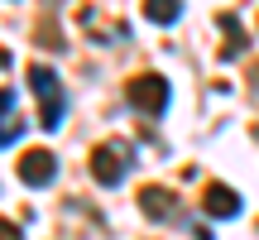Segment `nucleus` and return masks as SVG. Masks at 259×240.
I'll use <instances>...</instances> for the list:
<instances>
[{
  "label": "nucleus",
  "mask_w": 259,
  "mask_h": 240,
  "mask_svg": "<svg viewBox=\"0 0 259 240\" xmlns=\"http://www.w3.org/2000/svg\"><path fill=\"white\" fill-rule=\"evenodd\" d=\"M29 92H34L38 106H44V111H38V125H44V130H58V125H63V111H67V96H63L58 72L34 63V67H29Z\"/></svg>",
  "instance_id": "nucleus-1"
},
{
  "label": "nucleus",
  "mask_w": 259,
  "mask_h": 240,
  "mask_svg": "<svg viewBox=\"0 0 259 240\" xmlns=\"http://www.w3.org/2000/svg\"><path fill=\"white\" fill-rule=\"evenodd\" d=\"M125 96H130V106H135V111H144V115H163V111H168V82H163L158 72L130 77Z\"/></svg>",
  "instance_id": "nucleus-2"
},
{
  "label": "nucleus",
  "mask_w": 259,
  "mask_h": 240,
  "mask_svg": "<svg viewBox=\"0 0 259 240\" xmlns=\"http://www.w3.org/2000/svg\"><path fill=\"white\" fill-rule=\"evenodd\" d=\"M125 168H130V144L120 139V144H96L92 149V178L101 187H115L125 178Z\"/></svg>",
  "instance_id": "nucleus-3"
},
{
  "label": "nucleus",
  "mask_w": 259,
  "mask_h": 240,
  "mask_svg": "<svg viewBox=\"0 0 259 240\" xmlns=\"http://www.w3.org/2000/svg\"><path fill=\"white\" fill-rule=\"evenodd\" d=\"M58 178V158H53V149H24L19 154V183H29V187H48Z\"/></svg>",
  "instance_id": "nucleus-4"
},
{
  "label": "nucleus",
  "mask_w": 259,
  "mask_h": 240,
  "mask_svg": "<svg viewBox=\"0 0 259 240\" xmlns=\"http://www.w3.org/2000/svg\"><path fill=\"white\" fill-rule=\"evenodd\" d=\"M202 212L216 216V221H235V216L245 212V202H240V192H235V187H226V183H206V192H202Z\"/></svg>",
  "instance_id": "nucleus-5"
},
{
  "label": "nucleus",
  "mask_w": 259,
  "mask_h": 240,
  "mask_svg": "<svg viewBox=\"0 0 259 240\" xmlns=\"http://www.w3.org/2000/svg\"><path fill=\"white\" fill-rule=\"evenodd\" d=\"M139 212H144L149 221H168V216L178 212V197L168 192V187H139Z\"/></svg>",
  "instance_id": "nucleus-6"
},
{
  "label": "nucleus",
  "mask_w": 259,
  "mask_h": 240,
  "mask_svg": "<svg viewBox=\"0 0 259 240\" xmlns=\"http://www.w3.org/2000/svg\"><path fill=\"white\" fill-rule=\"evenodd\" d=\"M216 24H221V34H226V44H221V63H231V58H240L245 53V29H240V19L235 15H216Z\"/></svg>",
  "instance_id": "nucleus-7"
},
{
  "label": "nucleus",
  "mask_w": 259,
  "mask_h": 240,
  "mask_svg": "<svg viewBox=\"0 0 259 240\" xmlns=\"http://www.w3.org/2000/svg\"><path fill=\"white\" fill-rule=\"evenodd\" d=\"M183 0H144V19L149 24H178Z\"/></svg>",
  "instance_id": "nucleus-8"
},
{
  "label": "nucleus",
  "mask_w": 259,
  "mask_h": 240,
  "mask_svg": "<svg viewBox=\"0 0 259 240\" xmlns=\"http://www.w3.org/2000/svg\"><path fill=\"white\" fill-rule=\"evenodd\" d=\"M19 135H24V120H10V125L0 130V144H15Z\"/></svg>",
  "instance_id": "nucleus-9"
},
{
  "label": "nucleus",
  "mask_w": 259,
  "mask_h": 240,
  "mask_svg": "<svg viewBox=\"0 0 259 240\" xmlns=\"http://www.w3.org/2000/svg\"><path fill=\"white\" fill-rule=\"evenodd\" d=\"M0 240H24V235H19L15 221H0Z\"/></svg>",
  "instance_id": "nucleus-10"
},
{
  "label": "nucleus",
  "mask_w": 259,
  "mask_h": 240,
  "mask_svg": "<svg viewBox=\"0 0 259 240\" xmlns=\"http://www.w3.org/2000/svg\"><path fill=\"white\" fill-rule=\"evenodd\" d=\"M10 106H15V92H5V87H0V115H5Z\"/></svg>",
  "instance_id": "nucleus-11"
},
{
  "label": "nucleus",
  "mask_w": 259,
  "mask_h": 240,
  "mask_svg": "<svg viewBox=\"0 0 259 240\" xmlns=\"http://www.w3.org/2000/svg\"><path fill=\"white\" fill-rule=\"evenodd\" d=\"M5 67H10V53H5V48H0V72H5Z\"/></svg>",
  "instance_id": "nucleus-12"
},
{
  "label": "nucleus",
  "mask_w": 259,
  "mask_h": 240,
  "mask_svg": "<svg viewBox=\"0 0 259 240\" xmlns=\"http://www.w3.org/2000/svg\"><path fill=\"white\" fill-rule=\"evenodd\" d=\"M250 82H254V87H259V63H254V67H250Z\"/></svg>",
  "instance_id": "nucleus-13"
}]
</instances>
